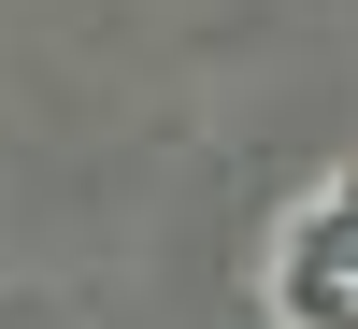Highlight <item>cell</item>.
<instances>
[{"instance_id": "obj_1", "label": "cell", "mask_w": 358, "mask_h": 329, "mask_svg": "<svg viewBox=\"0 0 358 329\" xmlns=\"http://www.w3.org/2000/svg\"><path fill=\"white\" fill-rule=\"evenodd\" d=\"M273 301L301 329H358V187L301 200V229H287V258H273Z\"/></svg>"}]
</instances>
